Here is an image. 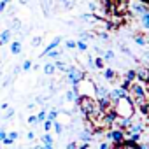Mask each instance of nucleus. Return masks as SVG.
<instances>
[{"label": "nucleus", "mask_w": 149, "mask_h": 149, "mask_svg": "<svg viewBox=\"0 0 149 149\" xmlns=\"http://www.w3.org/2000/svg\"><path fill=\"white\" fill-rule=\"evenodd\" d=\"M112 109L118 114V118H133L135 112H137L135 105H133V102H132V98L128 95L123 97V98H119L116 104H112Z\"/></svg>", "instance_id": "nucleus-2"}, {"label": "nucleus", "mask_w": 149, "mask_h": 149, "mask_svg": "<svg viewBox=\"0 0 149 149\" xmlns=\"http://www.w3.org/2000/svg\"><path fill=\"white\" fill-rule=\"evenodd\" d=\"M9 49H11V53H13V54H19V53L23 51V44H21V40H13Z\"/></svg>", "instance_id": "nucleus-9"}, {"label": "nucleus", "mask_w": 149, "mask_h": 149, "mask_svg": "<svg viewBox=\"0 0 149 149\" xmlns=\"http://www.w3.org/2000/svg\"><path fill=\"white\" fill-rule=\"evenodd\" d=\"M53 63H54V68H56V70L65 72V67H67V63H65V61H61V60H54Z\"/></svg>", "instance_id": "nucleus-23"}, {"label": "nucleus", "mask_w": 149, "mask_h": 149, "mask_svg": "<svg viewBox=\"0 0 149 149\" xmlns=\"http://www.w3.org/2000/svg\"><path fill=\"white\" fill-rule=\"evenodd\" d=\"M63 74H65V81L72 84V90H79V84L83 83V79H86V72L77 68L76 65H67Z\"/></svg>", "instance_id": "nucleus-1"}, {"label": "nucleus", "mask_w": 149, "mask_h": 149, "mask_svg": "<svg viewBox=\"0 0 149 149\" xmlns=\"http://www.w3.org/2000/svg\"><path fill=\"white\" fill-rule=\"evenodd\" d=\"M126 93H128V97L132 98V102H133L135 107L140 105V104H144V102H147L146 86L140 84V83H137V81H132V83H130V86L126 88Z\"/></svg>", "instance_id": "nucleus-3"}, {"label": "nucleus", "mask_w": 149, "mask_h": 149, "mask_svg": "<svg viewBox=\"0 0 149 149\" xmlns=\"http://www.w3.org/2000/svg\"><path fill=\"white\" fill-rule=\"evenodd\" d=\"M60 44H61V37H54V39H53V40H51V42H49V44L46 46V49H44V51L40 53V58L47 56V53H49V51H53V49H56V47H58Z\"/></svg>", "instance_id": "nucleus-7"}, {"label": "nucleus", "mask_w": 149, "mask_h": 149, "mask_svg": "<svg viewBox=\"0 0 149 149\" xmlns=\"http://www.w3.org/2000/svg\"><path fill=\"white\" fill-rule=\"evenodd\" d=\"M65 49H76V40H65Z\"/></svg>", "instance_id": "nucleus-30"}, {"label": "nucleus", "mask_w": 149, "mask_h": 149, "mask_svg": "<svg viewBox=\"0 0 149 149\" xmlns=\"http://www.w3.org/2000/svg\"><path fill=\"white\" fill-rule=\"evenodd\" d=\"M42 70H44V74H46V76H54V72H56V68H54V63H53V61H47V63H44Z\"/></svg>", "instance_id": "nucleus-10"}, {"label": "nucleus", "mask_w": 149, "mask_h": 149, "mask_svg": "<svg viewBox=\"0 0 149 149\" xmlns=\"http://www.w3.org/2000/svg\"><path fill=\"white\" fill-rule=\"evenodd\" d=\"M0 109H2V111H7V109H9V104H2V107H0Z\"/></svg>", "instance_id": "nucleus-45"}, {"label": "nucleus", "mask_w": 149, "mask_h": 149, "mask_svg": "<svg viewBox=\"0 0 149 149\" xmlns=\"http://www.w3.org/2000/svg\"><path fill=\"white\" fill-rule=\"evenodd\" d=\"M76 149H90V142H81V144H77Z\"/></svg>", "instance_id": "nucleus-37"}, {"label": "nucleus", "mask_w": 149, "mask_h": 149, "mask_svg": "<svg viewBox=\"0 0 149 149\" xmlns=\"http://www.w3.org/2000/svg\"><path fill=\"white\" fill-rule=\"evenodd\" d=\"M19 28H21V21H19V19H14V21L11 23V26H9L11 32H19Z\"/></svg>", "instance_id": "nucleus-26"}, {"label": "nucleus", "mask_w": 149, "mask_h": 149, "mask_svg": "<svg viewBox=\"0 0 149 149\" xmlns=\"http://www.w3.org/2000/svg\"><path fill=\"white\" fill-rule=\"evenodd\" d=\"M76 147H77V142H68L65 146V149H76Z\"/></svg>", "instance_id": "nucleus-39"}, {"label": "nucleus", "mask_w": 149, "mask_h": 149, "mask_svg": "<svg viewBox=\"0 0 149 149\" xmlns=\"http://www.w3.org/2000/svg\"><path fill=\"white\" fill-rule=\"evenodd\" d=\"M42 149H54V144H42Z\"/></svg>", "instance_id": "nucleus-43"}, {"label": "nucleus", "mask_w": 149, "mask_h": 149, "mask_svg": "<svg viewBox=\"0 0 149 149\" xmlns=\"http://www.w3.org/2000/svg\"><path fill=\"white\" fill-rule=\"evenodd\" d=\"M42 144H54V140H53V135H51L49 132H46V133L42 135Z\"/></svg>", "instance_id": "nucleus-28"}, {"label": "nucleus", "mask_w": 149, "mask_h": 149, "mask_svg": "<svg viewBox=\"0 0 149 149\" xmlns=\"http://www.w3.org/2000/svg\"><path fill=\"white\" fill-rule=\"evenodd\" d=\"M19 4H21V6H26V4H28V0H19Z\"/></svg>", "instance_id": "nucleus-47"}, {"label": "nucleus", "mask_w": 149, "mask_h": 149, "mask_svg": "<svg viewBox=\"0 0 149 149\" xmlns=\"http://www.w3.org/2000/svg\"><path fill=\"white\" fill-rule=\"evenodd\" d=\"M98 149H112V147H111V144H109V142H102Z\"/></svg>", "instance_id": "nucleus-40"}, {"label": "nucleus", "mask_w": 149, "mask_h": 149, "mask_svg": "<svg viewBox=\"0 0 149 149\" xmlns=\"http://www.w3.org/2000/svg\"><path fill=\"white\" fill-rule=\"evenodd\" d=\"M11 37H13V32H11L9 28H6L2 33H0V46H6V44L11 40Z\"/></svg>", "instance_id": "nucleus-8"}, {"label": "nucleus", "mask_w": 149, "mask_h": 149, "mask_svg": "<svg viewBox=\"0 0 149 149\" xmlns=\"http://www.w3.org/2000/svg\"><path fill=\"white\" fill-rule=\"evenodd\" d=\"M86 63H88V68H95V67H93V56H91V54H88Z\"/></svg>", "instance_id": "nucleus-36"}, {"label": "nucleus", "mask_w": 149, "mask_h": 149, "mask_svg": "<svg viewBox=\"0 0 149 149\" xmlns=\"http://www.w3.org/2000/svg\"><path fill=\"white\" fill-rule=\"evenodd\" d=\"M114 58H116V54H114V51H111V49H107V51H104V53H102V60H104L105 63L112 61Z\"/></svg>", "instance_id": "nucleus-15"}, {"label": "nucleus", "mask_w": 149, "mask_h": 149, "mask_svg": "<svg viewBox=\"0 0 149 149\" xmlns=\"http://www.w3.org/2000/svg\"><path fill=\"white\" fill-rule=\"evenodd\" d=\"M128 93H126V90L123 88V86H118V88H114L112 91H109V100H111V104H116L119 98H123V97H126Z\"/></svg>", "instance_id": "nucleus-5"}, {"label": "nucleus", "mask_w": 149, "mask_h": 149, "mask_svg": "<svg viewBox=\"0 0 149 149\" xmlns=\"http://www.w3.org/2000/svg\"><path fill=\"white\" fill-rule=\"evenodd\" d=\"M26 139H28V140H33V139H35V132H32V130H30V132L26 133Z\"/></svg>", "instance_id": "nucleus-42"}, {"label": "nucleus", "mask_w": 149, "mask_h": 149, "mask_svg": "<svg viewBox=\"0 0 149 149\" xmlns=\"http://www.w3.org/2000/svg\"><path fill=\"white\" fill-rule=\"evenodd\" d=\"M0 79H2V72H0Z\"/></svg>", "instance_id": "nucleus-51"}, {"label": "nucleus", "mask_w": 149, "mask_h": 149, "mask_svg": "<svg viewBox=\"0 0 149 149\" xmlns=\"http://www.w3.org/2000/svg\"><path fill=\"white\" fill-rule=\"evenodd\" d=\"M139 19H140V25H142V28H144V30H149V13L142 14Z\"/></svg>", "instance_id": "nucleus-17"}, {"label": "nucleus", "mask_w": 149, "mask_h": 149, "mask_svg": "<svg viewBox=\"0 0 149 149\" xmlns=\"http://www.w3.org/2000/svg\"><path fill=\"white\" fill-rule=\"evenodd\" d=\"M19 72H21V67H14V76H18Z\"/></svg>", "instance_id": "nucleus-44"}, {"label": "nucleus", "mask_w": 149, "mask_h": 149, "mask_svg": "<svg viewBox=\"0 0 149 149\" xmlns=\"http://www.w3.org/2000/svg\"><path fill=\"white\" fill-rule=\"evenodd\" d=\"M109 133H111V142H112L114 146H119V144L125 140V130H121V128L109 130Z\"/></svg>", "instance_id": "nucleus-6"}, {"label": "nucleus", "mask_w": 149, "mask_h": 149, "mask_svg": "<svg viewBox=\"0 0 149 149\" xmlns=\"http://www.w3.org/2000/svg\"><path fill=\"white\" fill-rule=\"evenodd\" d=\"M93 39H95V33H93V32H83V33L79 35V40H84V42L93 40Z\"/></svg>", "instance_id": "nucleus-18"}, {"label": "nucleus", "mask_w": 149, "mask_h": 149, "mask_svg": "<svg viewBox=\"0 0 149 149\" xmlns=\"http://www.w3.org/2000/svg\"><path fill=\"white\" fill-rule=\"evenodd\" d=\"M4 112H6V114L2 116V119H4V121H9V119H11V118L16 114V111H14L13 107H9V109H7V111H4Z\"/></svg>", "instance_id": "nucleus-24"}, {"label": "nucleus", "mask_w": 149, "mask_h": 149, "mask_svg": "<svg viewBox=\"0 0 149 149\" xmlns=\"http://www.w3.org/2000/svg\"><path fill=\"white\" fill-rule=\"evenodd\" d=\"M56 118H58V109H51V111H47L46 119H49V121H56Z\"/></svg>", "instance_id": "nucleus-25"}, {"label": "nucleus", "mask_w": 149, "mask_h": 149, "mask_svg": "<svg viewBox=\"0 0 149 149\" xmlns=\"http://www.w3.org/2000/svg\"><path fill=\"white\" fill-rule=\"evenodd\" d=\"M26 109H28V111H33V109H35V104H28V107H26Z\"/></svg>", "instance_id": "nucleus-46"}, {"label": "nucleus", "mask_w": 149, "mask_h": 149, "mask_svg": "<svg viewBox=\"0 0 149 149\" xmlns=\"http://www.w3.org/2000/svg\"><path fill=\"white\" fill-rule=\"evenodd\" d=\"M47 56H49L51 60H60V58L63 56V49H58V47H56V49L49 51V53H47Z\"/></svg>", "instance_id": "nucleus-14"}, {"label": "nucleus", "mask_w": 149, "mask_h": 149, "mask_svg": "<svg viewBox=\"0 0 149 149\" xmlns=\"http://www.w3.org/2000/svg\"><path fill=\"white\" fill-rule=\"evenodd\" d=\"M42 126H44V132H51V128H53V121L46 119V121H42Z\"/></svg>", "instance_id": "nucleus-29"}, {"label": "nucleus", "mask_w": 149, "mask_h": 149, "mask_svg": "<svg viewBox=\"0 0 149 149\" xmlns=\"http://www.w3.org/2000/svg\"><path fill=\"white\" fill-rule=\"evenodd\" d=\"M33 149H42V144H40V146H35Z\"/></svg>", "instance_id": "nucleus-48"}, {"label": "nucleus", "mask_w": 149, "mask_h": 149, "mask_svg": "<svg viewBox=\"0 0 149 149\" xmlns=\"http://www.w3.org/2000/svg\"><path fill=\"white\" fill-rule=\"evenodd\" d=\"M76 49H79L81 53L88 51V42H84V40H76Z\"/></svg>", "instance_id": "nucleus-20"}, {"label": "nucleus", "mask_w": 149, "mask_h": 149, "mask_svg": "<svg viewBox=\"0 0 149 149\" xmlns=\"http://www.w3.org/2000/svg\"><path fill=\"white\" fill-rule=\"evenodd\" d=\"M0 65H2V56H0Z\"/></svg>", "instance_id": "nucleus-49"}, {"label": "nucleus", "mask_w": 149, "mask_h": 149, "mask_svg": "<svg viewBox=\"0 0 149 149\" xmlns=\"http://www.w3.org/2000/svg\"><path fill=\"white\" fill-rule=\"evenodd\" d=\"M128 11H130V13H132V16H135L137 19H139L142 14L149 13V9H147V4L140 2V0H130V4H128Z\"/></svg>", "instance_id": "nucleus-4"}, {"label": "nucleus", "mask_w": 149, "mask_h": 149, "mask_svg": "<svg viewBox=\"0 0 149 149\" xmlns=\"http://www.w3.org/2000/svg\"><path fill=\"white\" fill-rule=\"evenodd\" d=\"M93 67H95L97 70H104V68H105V61L102 60V56H97V58L93 60Z\"/></svg>", "instance_id": "nucleus-16"}, {"label": "nucleus", "mask_w": 149, "mask_h": 149, "mask_svg": "<svg viewBox=\"0 0 149 149\" xmlns=\"http://www.w3.org/2000/svg\"><path fill=\"white\" fill-rule=\"evenodd\" d=\"M133 40H135V44H139L140 47H146V46H147V39H146L142 33H135V35H133Z\"/></svg>", "instance_id": "nucleus-13"}, {"label": "nucleus", "mask_w": 149, "mask_h": 149, "mask_svg": "<svg viewBox=\"0 0 149 149\" xmlns=\"http://www.w3.org/2000/svg\"><path fill=\"white\" fill-rule=\"evenodd\" d=\"M88 7H90V11H91V13H97V4L90 2V4H88Z\"/></svg>", "instance_id": "nucleus-41"}, {"label": "nucleus", "mask_w": 149, "mask_h": 149, "mask_svg": "<svg viewBox=\"0 0 149 149\" xmlns=\"http://www.w3.org/2000/svg\"><path fill=\"white\" fill-rule=\"evenodd\" d=\"M102 74H104V79H107V81H114V79H116V72H114V68H104Z\"/></svg>", "instance_id": "nucleus-12"}, {"label": "nucleus", "mask_w": 149, "mask_h": 149, "mask_svg": "<svg viewBox=\"0 0 149 149\" xmlns=\"http://www.w3.org/2000/svg\"><path fill=\"white\" fill-rule=\"evenodd\" d=\"M6 137H7V132H6L4 128H0V144H2V140H4Z\"/></svg>", "instance_id": "nucleus-38"}, {"label": "nucleus", "mask_w": 149, "mask_h": 149, "mask_svg": "<svg viewBox=\"0 0 149 149\" xmlns=\"http://www.w3.org/2000/svg\"><path fill=\"white\" fill-rule=\"evenodd\" d=\"M32 65H33V63H32V60H25L19 67H21V70H23V72H30V70H32Z\"/></svg>", "instance_id": "nucleus-22"}, {"label": "nucleus", "mask_w": 149, "mask_h": 149, "mask_svg": "<svg viewBox=\"0 0 149 149\" xmlns=\"http://www.w3.org/2000/svg\"><path fill=\"white\" fill-rule=\"evenodd\" d=\"M46 116H47V109L44 107V109H40V111L37 112V116H35V118H37V125L42 123V121H46Z\"/></svg>", "instance_id": "nucleus-19"}, {"label": "nucleus", "mask_w": 149, "mask_h": 149, "mask_svg": "<svg viewBox=\"0 0 149 149\" xmlns=\"http://www.w3.org/2000/svg\"><path fill=\"white\" fill-rule=\"evenodd\" d=\"M93 140V133L90 130H84L79 133V142H91Z\"/></svg>", "instance_id": "nucleus-11"}, {"label": "nucleus", "mask_w": 149, "mask_h": 149, "mask_svg": "<svg viewBox=\"0 0 149 149\" xmlns=\"http://www.w3.org/2000/svg\"><path fill=\"white\" fill-rule=\"evenodd\" d=\"M54 2H61V0H54Z\"/></svg>", "instance_id": "nucleus-52"}, {"label": "nucleus", "mask_w": 149, "mask_h": 149, "mask_svg": "<svg viewBox=\"0 0 149 149\" xmlns=\"http://www.w3.org/2000/svg\"><path fill=\"white\" fill-rule=\"evenodd\" d=\"M119 47H121V53H123V54H126V56H130V58L137 60V56H135V54H133V53H132V51H130L126 46H125V44H119Z\"/></svg>", "instance_id": "nucleus-21"}, {"label": "nucleus", "mask_w": 149, "mask_h": 149, "mask_svg": "<svg viewBox=\"0 0 149 149\" xmlns=\"http://www.w3.org/2000/svg\"><path fill=\"white\" fill-rule=\"evenodd\" d=\"M28 125H30V126H35V125H37V118H35V114H32V116L28 118Z\"/></svg>", "instance_id": "nucleus-35"}, {"label": "nucleus", "mask_w": 149, "mask_h": 149, "mask_svg": "<svg viewBox=\"0 0 149 149\" xmlns=\"http://www.w3.org/2000/svg\"><path fill=\"white\" fill-rule=\"evenodd\" d=\"M40 44H42V37H33V39H32V46H33V47H37V46H40Z\"/></svg>", "instance_id": "nucleus-32"}, {"label": "nucleus", "mask_w": 149, "mask_h": 149, "mask_svg": "<svg viewBox=\"0 0 149 149\" xmlns=\"http://www.w3.org/2000/svg\"><path fill=\"white\" fill-rule=\"evenodd\" d=\"M98 37H100L102 40H109V33H107V30H102V32H98Z\"/></svg>", "instance_id": "nucleus-34"}, {"label": "nucleus", "mask_w": 149, "mask_h": 149, "mask_svg": "<svg viewBox=\"0 0 149 149\" xmlns=\"http://www.w3.org/2000/svg\"><path fill=\"white\" fill-rule=\"evenodd\" d=\"M72 2H79V0H72Z\"/></svg>", "instance_id": "nucleus-50"}, {"label": "nucleus", "mask_w": 149, "mask_h": 149, "mask_svg": "<svg viewBox=\"0 0 149 149\" xmlns=\"http://www.w3.org/2000/svg\"><path fill=\"white\" fill-rule=\"evenodd\" d=\"M53 128H54L56 135H61V133H63V125H61L60 121H53Z\"/></svg>", "instance_id": "nucleus-27"}, {"label": "nucleus", "mask_w": 149, "mask_h": 149, "mask_svg": "<svg viewBox=\"0 0 149 149\" xmlns=\"http://www.w3.org/2000/svg\"><path fill=\"white\" fill-rule=\"evenodd\" d=\"M61 4H63V7H65L67 11H70V9H72V6H74L72 0H61Z\"/></svg>", "instance_id": "nucleus-31"}, {"label": "nucleus", "mask_w": 149, "mask_h": 149, "mask_svg": "<svg viewBox=\"0 0 149 149\" xmlns=\"http://www.w3.org/2000/svg\"><path fill=\"white\" fill-rule=\"evenodd\" d=\"M9 2H11V0H0V13H4V11H6V7H7Z\"/></svg>", "instance_id": "nucleus-33"}]
</instances>
